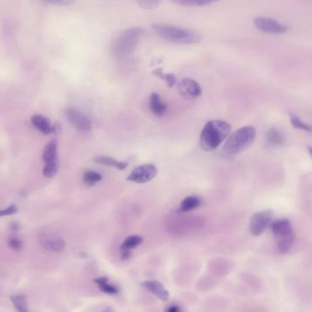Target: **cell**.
Segmentation results:
<instances>
[{"label":"cell","mask_w":312,"mask_h":312,"mask_svg":"<svg viewBox=\"0 0 312 312\" xmlns=\"http://www.w3.org/2000/svg\"><path fill=\"white\" fill-rule=\"evenodd\" d=\"M8 245H9L10 249L15 250V251H18V250H20L22 249L21 240L19 238H17V237H15V236L9 238Z\"/></svg>","instance_id":"obj_28"},{"label":"cell","mask_w":312,"mask_h":312,"mask_svg":"<svg viewBox=\"0 0 312 312\" xmlns=\"http://www.w3.org/2000/svg\"><path fill=\"white\" fill-rule=\"evenodd\" d=\"M102 177L101 174L93 171H87L83 174V181L87 186H94L98 182L101 181Z\"/></svg>","instance_id":"obj_25"},{"label":"cell","mask_w":312,"mask_h":312,"mask_svg":"<svg viewBox=\"0 0 312 312\" xmlns=\"http://www.w3.org/2000/svg\"><path fill=\"white\" fill-rule=\"evenodd\" d=\"M153 74L155 75V76L158 77V78H160L162 80H165V82H166V84L168 85L169 88H173L174 85L177 83V79H176V77L174 76L173 74L172 73H164L163 71H162V69H157L155 70L154 72H153Z\"/></svg>","instance_id":"obj_22"},{"label":"cell","mask_w":312,"mask_h":312,"mask_svg":"<svg viewBox=\"0 0 312 312\" xmlns=\"http://www.w3.org/2000/svg\"><path fill=\"white\" fill-rule=\"evenodd\" d=\"M31 123L34 127H36L38 131H41L44 135H50L56 130V127L51 124L49 119L39 114H36L31 117Z\"/></svg>","instance_id":"obj_13"},{"label":"cell","mask_w":312,"mask_h":312,"mask_svg":"<svg viewBox=\"0 0 312 312\" xmlns=\"http://www.w3.org/2000/svg\"><path fill=\"white\" fill-rule=\"evenodd\" d=\"M94 282L96 283V285L99 287V288L106 294L114 295V294L119 293V291H119V287L115 286L113 283H110L109 279L105 277L97 278V279H94Z\"/></svg>","instance_id":"obj_18"},{"label":"cell","mask_w":312,"mask_h":312,"mask_svg":"<svg viewBox=\"0 0 312 312\" xmlns=\"http://www.w3.org/2000/svg\"><path fill=\"white\" fill-rule=\"evenodd\" d=\"M142 8L146 9H154L162 3L163 0H137Z\"/></svg>","instance_id":"obj_27"},{"label":"cell","mask_w":312,"mask_h":312,"mask_svg":"<svg viewBox=\"0 0 312 312\" xmlns=\"http://www.w3.org/2000/svg\"><path fill=\"white\" fill-rule=\"evenodd\" d=\"M256 138V130L252 126L242 127L229 135L223 146L225 153L233 155L243 152L253 144Z\"/></svg>","instance_id":"obj_4"},{"label":"cell","mask_w":312,"mask_h":312,"mask_svg":"<svg viewBox=\"0 0 312 312\" xmlns=\"http://www.w3.org/2000/svg\"><path fill=\"white\" fill-rule=\"evenodd\" d=\"M254 24L257 30L269 34H284L288 30L287 26L270 17H257L254 19Z\"/></svg>","instance_id":"obj_8"},{"label":"cell","mask_w":312,"mask_h":312,"mask_svg":"<svg viewBox=\"0 0 312 312\" xmlns=\"http://www.w3.org/2000/svg\"><path fill=\"white\" fill-rule=\"evenodd\" d=\"M101 312H114V309H113V308H104V309H103V310H102V311H101Z\"/></svg>","instance_id":"obj_32"},{"label":"cell","mask_w":312,"mask_h":312,"mask_svg":"<svg viewBox=\"0 0 312 312\" xmlns=\"http://www.w3.org/2000/svg\"><path fill=\"white\" fill-rule=\"evenodd\" d=\"M41 246L43 249H46L48 251L60 252L65 249L66 243L59 236L49 235V236H44L41 238Z\"/></svg>","instance_id":"obj_11"},{"label":"cell","mask_w":312,"mask_h":312,"mask_svg":"<svg viewBox=\"0 0 312 312\" xmlns=\"http://www.w3.org/2000/svg\"><path fill=\"white\" fill-rule=\"evenodd\" d=\"M11 301L17 312H29L28 301H27L25 295L17 294V295L12 296Z\"/></svg>","instance_id":"obj_21"},{"label":"cell","mask_w":312,"mask_h":312,"mask_svg":"<svg viewBox=\"0 0 312 312\" xmlns=\"http://www.w3.org/2000/svg\"><path fill=\"white\" fill-rule=\"evenodd\" d=\"M152 30L155 31L160 38L178 45L197 44L202 39L201 35L196 31L176 26L155 23L152 25Z\"/></svg>","instance_id":"obj_1"},{"label":"cell","mask_w":312,"mask_h":312,"mask_svg":"<svg viewBox=\"0 0 312 312\" xmlns=\"http://www.w3.org/2000/svg\"><path fill=\"white\" fill-rule=\"evenodd\" d=\"M143 287L151 291L152 294L157 296L161 300H166L169 299L168 291L165 288L163 284L158 280H146L143 284Z\"/></svg>","instance_id":"obj_12"},{"label":"cell","mask_w":312,"mask_h":312,"mask_svg":"<svg viewBox=\"0 0 312 312\" xmlns=\"http://www.w3.org/2000/svg\"><path fill=\"white\" fill-rule=\"evenodd\" d=\"M58 158V146L55 141H52L50 144L47 145L44 152H43L42 159L47 164H51V163H58L57 161Z\"/></svg>","instance_id":"obj_16"},{"label":"cell","mask_w":312,"mask_h":312,"mask_svg":"<svg viewBox=\"0 0 312 312\" xmlns=\"http://www.w3.org/2000/svg\"><path fill=\"white\" fill-rule=\"evenodd\" d=\"M266 143L271 146H279L284 143L283 135L277 129L271 128L266 135Z\"/></svg>","instance_id":"obj_20"},{"label":"cell","mask_w":312,"mask_h":312,"mask_svg":"<svg viewBox=\"0 0 312 312\" xmlns=\"http://www.w3.org/2000/svg\"><path fill=\"white\" fill-rule=\"evenodd\" d=\"M143 238L140 236H130L123 241V245L121 247V254L123 259H127L131 257V249L138 247L142 244Z\"/></svg>","instance_id":"obj_14"},{"label":"cell","mask_w":312,"mask_h":312,"mask_svg":"<svg viewBox=\"0 0 312 312\" xmlns=\"http://www.w3.org/2000/svg\"><path fill=\"white\" fill-rule=\"evenodd\" d=\"M175 4L181 5L185 7H195V6H205L219 1V0H171Z\"/></svg>","instance_id":"obj_23"},{"label":"cell","mask_w":312,"mask_h":312,"mask_svg":"<svg viewBox=\"0 0 312 312\" xmlns=\"http://www.w3.org/2000/svg\"><path fill=\"white\" fill-rule=\"evenodd\" d=\"M200 205H201V200L198 197L188 196L182 201L179 209L182 213H186L197 208Z\"/></svg>","instance_id":"obj_19"},{"label":"cell","mask_w":312,"mask_h":312,"mask_svg":"<svg viewBox=\"0 0 312 312\" xmlns=\"http://www.w3.org/2000/svg\"><path fill=\"white\" fill-rule=\"evenodd\" d=\"M289 118H291V124L295 127L296 129L312 133V127L304 123L303 121L298 116H296L294 114H289Z\"/></svg>","instance_id":"obj_24"},{"label":"cell","mask_w":312,"mask_h":312,"mask_svg":"<svg viewBox=\"0 0 312 312\" xmlns=\"http://www.w3.org/2000/svg\"><path fill=\"white\" fill-rule=\"evenodd\" d=\"M143 30L139 27L130 28L120 34L112 44V53L119 59L130 55L142 38Z\"/></svg>","instance_id":"obj_3"},{"label":"cell","mask_w":312,"mask_h":312,"mask_svg":"<svg viewBox=\"0 0 312 312\" xmlns=\"http://www.w3.org/2000/svg\"><path fill=\"white\" fill-rule=\"evenodd\" d=\"M157 174V167L152 164L139 165L135 167L127 179L129 181L135 182L136 184H144L152 181Z\"/></svg>","instance_id":"obj_7"},{"label":"cell","mask_w":312,"mask_h":312,"mask_svg":"<svg viewBox=\"0 0 312 312\" xmlns=\"http://www.w3.org/2000/svg\"><path fill=\"white\" fill-rule=\"evenodd\" d=\"M57 172H58V163L47 164V165H45L44 170H43L44 176L47 178L53 177Z\"/></svg>","instance_id":"obj_26"},{"label":"cell","mask_w":312,"mask_h":312,"mask_svg":"<svg viewBox=\"0 0 312 312\" xmlns=\"http://www.w3.org/2000/svg\"><path fill=\"white\" fill-rule=\"evenodd\" d=\"M149 106L152 112V114L157 116H162L166 112V105L161 100V97L157 93H152L150 100H149Z\"/></svg>","instance_id":"obj_15"},{"label":"cell","mask_w":312,"mask_h":312,"mask_svg":"<svg viewBox=\"0 0 312 312\" xmlns=\"http://www.w3.org/2000/svg\"><path fill=\"white\" fill-rule=\"evenodd\" d=\"M66 117L68 121L80 131H89L92 128L91 120L85 114L74 108H69L66 110Z\"/></svg>","instance_id":"obj_10"},{"label":"cell","mask_w":312,"mask_h":312,"mask_svg":"<svg viewBox=\"0 0 312 312\" xmlns=\"http://www.w3.org/2000/svg\"><path fill=\"white\" fill-rule=\"evenodd\" d=\"M178 93L182 97L186 100L196 99L202 94V89L200 85L192 79H184L179 81L177 84Z\"/></svg>","instance_id":"obj_9"},{"label":"cell","mask_w":312,"mask_h":312,"mask_svg":"<svg viewBox=\"0 0 312 312\" xmlns=\"http://www.w3.org/2000/svg\"><path fill=\"white\" fill-rule=\"evenodd\" d=\"M43 1L57 6H69L74 2V0H43Z\"/></svg>","instance_id":"obj_30"},{"label":"cell","mask_w":312,"mask_h":312,"mask_svg":"<svg viewBox=\"0 0 312 312\" xmlns=\"http://www.w3.org/2000/svg\"><path fill=\"white\" fill-rule=\"evenodd\" d=\"M94 162L97 163V164H100V165L113 166V167L118 169L120 171L125 170L128 167V163L127 162H121V161L115 160L114 158L107 157V156H97V157L94 158Z\"/></svg>","instance_id":"obj_17"},{"label":"cell","mask_w":312,"mask_h":312,"mask_svg":"<svg viewBox=\"0 0 312 312\" xmlns=\"http://www.w3.org/2000/svg\"><path fill=\"white\" fill-rule=\"evenodd\" d=\"M165 312H180V308L176 305H172L167 308Z\"/></svg>","instance_id":"obj_31"},{"label":"cell","mask_w":312,"mask_h":312,"mask_svg":"<svg viewBox=\"0 0 312 312\" xmlns=\"http://www.w3.org/2000/svg\"><path fill=\"white\" fill-rule=\"evenodd\" d=\"M17 212V207L16 206L7 207L3 210H0V216H6V215H11L16 214Z\"/></svg>","instance_id":"obj_29"},{"label":"cell","mask_w":312,"mask_h":312,"mask_svg":"<svg viewBox=\"0 0 312 312\" xmlns=\"http://www.w3.org/2000/svg\"><path fill=\"white\" fill-rule=\"evenodd\" d=\"M230 131L231 125L227 122L215 120L207 123L201 132V148L206 152L214 151L228 138Z\"/></svg>","instance_id":"obj_2"},{"label":"cell","mask_w":312,"mask_h":312,"mask_svg":"<svg viewBox=\"0 0 312 312\" xmlns=\"http://www.w3.org/2000/svg\"><path fill=\"white\" fill-rule=\"evenodd\" d=\"M308 152H309V153H310L312 156V147H308Z\"/></svg>","instance_id":"obj_33"},{"label":"cell","mask_w":312,"mask_h":312,"mask_svg":"<svg viewBox=\"0 0 312 312\" xmlns=\"http://www.w3.org/2000/svg\"><path fill=\"white\" fill-rule=\"evenodd\" d=\"M274 213L272 210L256 212L250 220V232L253 236H260L273 221Z\"/></svg>","instance_id":"obj_6"},{"label":"cell","mask_w":312,"mask_h":312,"mask_svg":"<svg viewBox=\"0 0 312 312\" xmlns=\"http://www.w3.org/2000/svg\"><path fill=\"white\" fill-rule=\"evenodd\" d=\"M270 227L277 241L279 252L282 254L289 252L295 241V234L291 221L287 218L274 220L271 222Z\"/></svg>","instance_id":"obj_5"}]
</instances>
